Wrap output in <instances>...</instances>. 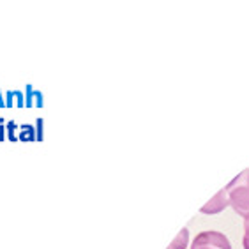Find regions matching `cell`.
<instances>
[{"mask_svg":"<svg viewBox=\"0 0 249 249\" xmlns=\"http://www.w3.org/2000/svg\"><path fill=\"white\" fill-rule=\"evenodd\" d=\"M225 189L228 191L230 205L233 207V211L244 217L249 212V168L240 172Z\"/></svg>","mask_w":249,"mask_h":249,"instance_id":"1","label":"cell"},{"mask_svg":"<svg viewBox=\"0 0 249 249\" xmlns=\"http://www.w3.org/2000/svg\"><path fill=\"white\" fill-rule=\"evenodd\" d=\"M212 248V249H233L230 244V240L228 237L219 231H214V230H207V231H201L198 233L191 242V249H198V248Z\"/></svg>","mask_w":249,"mask_h":249,"instance_id":"2","label":"cell"},{"mask_svg":"<svg viewBox=\"0 0 249 249\" xmlns=\"http://www.w3.org/2000/svg\"><path fill=\"white\" fill-rule=\"evenodd\" d=\"M226 207H230V196H228L226 189H221V191H217L211 200L207 201L205 205L201 207L200 212L201 214H207V216H214V214H219V212L225 211Z\"/></svg>","mask_w":249,"mask_h":249,"instance_id":"3","label":"cell"},{"mask_svg":"<svg viewBox=\"0 0 249 249\" xmlns=\"http://www.w3.org/2000/svg\"><path fill=\"white\" fill-rule=\"evenodd\" d=\"M187 246H189V228H182L172 244L168 246V249H186Z\"/></svg>","mask_w":249,"mask_h":249,"instance_id":"4","label":"cell"},{"mask_svg":"<svg viewBox=\"0 0 249 249\" xmlns=\"http://www.w3.org/2000/svg\"><path fill=\"white\" fill-rule=\"evenodd\" d=\"M5 108H11L13 106V99H18L19 106H23V97H21V92H16V90H11L5 94Z\"/></svg>","mask_w":249,"mask_h":249,"instance_id":"5","label":"cell"},{"mask_svg":"<svg viewBox=\"0 0 249 249\" xmlns=\"http://www.w3.org/2000/svg\"><path fill=\"white\" fill-rule=\"evenodd\" d=\"M244 237L249 239V212L244 216Z\"/></svg>","mask_w":249,"mask_h":249,"instance_id":"6","label":"cell"},{"mask_svg":"<svg viewBox=\"0 0 249 249\" xmlns=\"http://www.w3.org/2000/svg\"><path fill=\"white\" fill-rule=\"evenodd\" d=\"M0 142H4V119H0Z\"/></svg>","mask_w":249,"mask_h":249,"instance_id":"7","label":"cell"},{"mask_svg":"<svg viewBox=\"0 0 249 249\" xmlns=\"http://www.w3.org/2000/svg\"><path fill=\"white\" fill-rule=\"evenodd\" d=\"M242 246H244V249H249V239H248V237H244V239H242Z\"/></svg>","mask_w":249,"mask_h":249,"instance_id":"8","label":"cell"},{"mask_svg":"<svg viewBox=\"0 0 249 249\" xmlns=\"http://www.w3.org/2000/svg\"><path fill=\"white\" fill-rule=\"evenodd\" d=\"M0 108H5V101L2 97V90H0Z\"/></svg>","mask_w":249,"mask_h":249,"instance_id":"9","label":"cell"},{"mask_svg":"<svg viewBox=\"0 0 249 249\" xmlns=\"http://www.w3.org/2000/svg\"><path fill=\"white\" fill-rule=\"evenodd\" d=\"M198 249H212V248H207V246H203V248H198Z\"/></svg>","mask_w":249,"mask_h":249,"instance_id":"10","label":"cell"}]
</instances>
